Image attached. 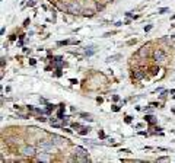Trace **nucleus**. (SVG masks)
I'll use <instances>...</instances> for the list:
<instances>
[{
	"label": "nucleus",
	"mask_w": 175,
	"mask_h": 163,
	"mask_svg": "<svg viewBox=\"0 0 175 163\" xmlns=\"http://www.w3.org/2000/svg\"><path fill=\"white\" fill-rule=\"evenodd\" d=\"M152 58L156 64H163L166 61V53L160 48H156L153 53H152Z\"/></svg>",
	"instance_id": "1"
},
{
	"label": "nucleus",
	"mask_w": 175,
	"mask_h": 163,
	"mask_svg": "<svg viewBox=\"0 0 175 163\" xmlns=\"http://www.w3.org/2000/svg\"><path fill=\"white\" fill-rule=\"evenodd\" d=\"M144 77H146V70H144V69L134 67V69L131 70V79H133V80L140 82V80H143Z\"/></svg>",
	"instance_id": "2"
},
{
	"label": "nucleus",
	"mask_w": 175,
	"mask_h": 163,
	"mask_svg": "<svg viewBox=\"0 0 175 163\" xmlns=\"http://www.w3.org/2000/svg\"><path fill=\"white\" fill-rule=\"evenodd\" d=\"M80 3L76 2V0H72V2L67 3V13H72V15H79L80 13Z\"/></svg>",
	"instance_id": "3"
},
{
	"label": "nucleus",
	"mask_w": 175,
	"mask_h": 163,
	"mask_svg": "<svg viewBox=\"0 0 175 163\" xmlns=\"http://www.w3.org/2000/svg\"><path fill=\"white\" fill-rule=\"evenodd\" d=\"M38 147H40L41 150H44V151H48V153L56 148L54 143L50 141V140H40V141H38Z\"/></svg>",
	"instance_id": "4"
},
{
	"label": "nucleus",
	"mask_w": 175,
	"mask_h": 163,
	"mask_svg": "<svg viewBox=\"0 0 175 163\" xmlns=\"http://www.w3.org/2000/svg\"><path fill=\"white\" fill-rule=\"evenodd\" d=\"M21 154L26 156V157H35L38 153H37V147L34 146H24L21 148Z\"/></svg>",
	"instance_id": "5"
},
{
	"label": "nucleus",
	"mask_w": 175,
	"mask_h": 163,
	"mask_svg": "<svg viewBox=\"0 0 175 163\" xmlns=\"http://www.w3.org/2000/svg\"><path fill=\"white\" fill-rule=\"evenodd\" d=\"M150 47H152V44H150V42H146L144 45H142V48H139L137 55H139L140 58H147L149 54H150Z\"/></svg>",
	"instance_id": "6"
},
{
	"label": "nucleus",
	"mask_w": 175,
	"mask_h": 163,
	"mask_svg": "<svg viewBox=\"0 0 175 163\" xmlns=\"http://www.w3.org/2000/svg\"><path fill=\"white\" fill-rule=\"evenodd\" d=\"M51 141L54 143L56 147H64V146L69 144V140H66V138H63V137H60V135H57V134H53V135H51Z\"/></svg>",
	"instance_id": "7"
},
{
	"label": "nucleus",
	"mask_w": 175,
	"mask_h": 163,
	"mask_svg": "<svg viewBox=\"0 0 175 163\" xmlns=\"http://www.w3.org/2000/svg\"><path fill=\"white\" fill-rule=\"evenodd\" d=\"M34 160H35V162H47V163H50V162H53V157H51V153L42 151V153L37 154V156L34 157Z\"/></svg>",
	"instance_id": "8"
},
{
	"label": "nucleus",
	"mask_w": 175,
	"mask_h": 163,
	"mask_svg": "<svg viewBox=\"0 0 175 163\" xmlns=\"http://www.w3.org/2000/svg\"><path fill=\"white\" fill-rule=\"evenodd\" d=\"M74 153H76V157H86V156H88V150H85V148L80 147V146H76V147H74Z\"/></svg>",
	"instance_id": "9"
},
{
	"label": "nucleus",
	"mask_w": 175,
	"mask_h": 163,
	"mask_svg": "<svg viewBox=\"0 0 175 163\" xmlns=\"http://www.w3.org/2000/svg\"><path fill=\"white\" fill-rule=\"evenodd\" d=\"M159 73V64L158 66H153V67H149V74L150 76H156Z\"/></svg>",
	"instance_id": "10"
},
{
	"label": "nucleus",
	"mask_w": 175,
	"mask_h": 163,
	"mask_svg": "<svg viewBox=\"0 0 175 163\" xmlns=\"http://www.w3.org/2000/svg\"><path fill=\"white\" fill-rule=\"evenodd\" d=\"M82 15H83L85 18H92V16L95 15V12H94L92 9H86V10H83V12H82Z\"/></svg>",
	"instance_id": "11"
},
{
	"label": "nucleus",
	"mask_w": 175,
	"mask_h": 163,
	"mask_svg": "<svg viewBox=\"0 0 175 163\" xmlns=\"http://www.w3.org/2000/svg\"><path fill=\"white\" fill-rule=\"evenodd\" d=\"M144 119H146V122H149L150 125H155V124H156V118H155L153 115H146Z\"/></svg>",
	"instance_id": "12"
},
{
	"label": "nucleus",
	"mask_w": 175,
	"mask_h": 163,
	"mask_svg": "<svg viewBox=\"0 0 175 163\" xmlns=\"http://www.w3.org/2000/svg\"><path fill=\"white\" fill-rule=\"evenodd\" d=\"M91 130H92L91 127H80V130H79L77 132H79L80 135H86V134H88V132H89Z\"/></svg>",
	"instance_id": "13"
},
{
	"label": "nucleus",
	"mask_w": 175,
	"mask_h": 163,
	"mask_svg": "<svg viewBox=\"0 0 175 163\" xmlns=\"http://www.w3.org/2000/svg\"><path fill=\"white\" fill-rule=\"evenodd\" d=\"M95 51H97V48H95V47H88V48L85 50V53H86V55H88V57L94 55V54H95Z\"/></svg>",
	"instance_id": "14"
},
{
	"label": "nucleus",
	"mask_w": 175,
	"mask_h": 163,
	"mask_svg": "<svg viewBox=\"0 0 175 163\" xmlns=\"http://www.w3.org/2000/svg\"><path fill=\"white\" fill-rule=\"evenodd\" d=\"M118 58H121V55H120V54H117V55H111V57H108L105 61H107V63H111V61H118Z\"/></svg>",
	"instance_id": "15"
},
{
	"label": "nucleus",
	"mask_w": 175,
	"mask_h": 163,
	"mask_svg": "<svg viewBox=\"0 0 175 163\" xmlns=\"http://www.w3.org/2000/svg\"><path fill=\"white\" fill-rule=\"evenodd\" d=\"M80 117H82L85 121H91V122L94 121V118H91V115H89V114H80Z\"/></svg>",
	"instance_id": "16"
},
{
	"label": "nucleus",
	"mask_w": 175,
	"mask_h": 163,
	"mask_svg": "<svg viewBox=\"0 0 175 163\" xmlns=\"http://www.w3.org/2000/svg\"><path fill=\"white\" fill-rule=\"evenodd\" d=\"M54 76H56V77H61V76H63L61 69H57V70H56V73H54Z\"/></svg>",
	"instance_id": "17"
},
{
	"label": "nucleus",
	"mask_w": 175,
	"mask_h": 163,
	"mask_svg": "<svg viewBox=\"0 0 175 163\" xmlns=\"http://www.w3.org/2000/svg\"><path fill=\"white\" fill-rule=\"evenodd\" d=\"M111 111H114V112H118V111H120V106H118V105H112V106H111Z\"/></svg>",
	"instance_id": "18"
},
{
	"label": "nucleus",
	"mask_w": 175,
	"mask_h": 163,
	"mask_svg": "<svg viewBox=\"0 0 175 163\" xmlns=\"http://www.w3.org/2000/svg\"><path fill=\"white\" fill-rule=\"evenodd\" d=\"M37 119H38L40 122H45V121H47V118H45V117H42V115H38V118H37Z\"/></svg>",
	"instance_id": "19"
},
{
	"label": "nucleus",
	"mask_w": 175,
	"mask_h": 163,
	"mask_svg": "<svg viewBox=\"0 0 175 163\" xmlns=\"http://www.w3.org/2000/svg\"><path fill=\"white\" fill-rule=\"evenodd\" d=\"M47 109L51 112V111H54V109H56V106H54V105H51V103H48V105H47Z\"/></svg>",
	"instance_id": "20"
},
{
	"label": "nucleus",
	"mask_w": 175,
	"mask_h": 163,
	"mask_svg": "<svg viewBox=\"0 0 175 163\" xmlns=\"http://www.w3.org/2000/svg\"><path fill=\"white\" fill-rule=\"evenodd\" d=\"M97 9H98V10H102V9H104V5H101L99 2H97Z\"/></svg>",
	"instance_id": "21"
},
{
	"label": "nucleus",
	"mask_w": 175,
	"mask_h": 163,
	"mask_svg": "<svg viewBox=\"0 0 175 163\" xmlns=\"http://www.w3.org/2000/svg\"><path fill=\"white\" fill-rule=\"evenodd\" d=\"M168 10H169L168 8H162V9H159V10H158V13H165V12H168Z\"/></svg>",
	"instance_id": "22"
},
{
	"label": "nucleus",
	"mask_w": 175,
	"mask_h": 163,
	"mask_svg": "<svg viewBox=\"0 0 175 163\" xmlns=\"http://www.w3.org/2000/svg\"><path fill=\"white\" fill-rule=\"evenodd\" d=\"M26 6H35V2H34V0H28V3H26Z\"/></svg>",
	"instance_id": "23"
},
{
	"label": "nucleus",
	"mask_w": 175,
	"mask_h": 163,
	"mask_svg": "<svg viewBox=\"0 0 175 163\" xmlns=\"http://www.w3.org/2000/svg\"><path fill=\"white\" fill-rule=\"evenodd\" d=\"M152 28H153V25H147V26H144V32H149Z\"/></svg>",
	"instance_id": "24"
},
{
	"label": "nucleus",
	"mask_w": 175,
	"mask_h": 163,
	"mask_svg": "<svg viewBox=\"0 0 175 163\" xmlns=\"http://www.w3.org/2000/svg\"><path fill=\"white\" fill-rule=\"evenodd\" d=\"M18 117H21V118H24V119H28V118H29V115H25V114H18Z\"/></svg>",
	"instance_id": "25"
},
{
	"label": "nucleus",
	"mask_w": 175,
	"mask_h": 163,
	"mask_svg": "<svg viewBox=\"0 0 175 163\" xmlns=\"http://www.w3.org/2000/svg\"><path fill=\"white\" fill-rule=\"evenodd\" d=\"M72 127H73V128H80V124H79V122H73Z\"/></svg>",
	"instance_id": "26"
},
{
	"label": "nucleus",
	"mask_w": 175,
	"mask_h": 163,
	"mask_svg": "<svg viewBox=\"0 0 175 163\" xmlns=\"http://www.w3.org/2000/svg\"><path fill=\"white\" fill-rule=\"evenodd\" d=\"M35 63H37L35 58H29V64H31V66H35Z\"/></svg>",
	"instance_id": "27"
},
{
	"label": "nucleus",
	"mask_w": 175,
	"mask_h": 163,
	"mask_svg": "<svg viewBox=\"0 0 175 163\" xmlns=\"http://www.w3.org/2000/svg\"><path fill=\"white\" fill-rule=\"evenodd\" d=\"M124 121H126V122H127V124H130V122H131V117H128V115H127V117H126V119H124Z\"/></svg>",
	"instance_id": "28"
},
{
	"label": "nucleus",
	"mask_w": 175,
	"mask_h": 163,
	"mask_svg": "<svg viewBox=\"0 0 175 163\" xmlns=\"http://www.w3.org/2000/svg\"><path fill=\"white\" fill-rule=\"evenodd\" d=\"M166 95H168V90H163V92H162V95H160V98H165Z\"/></svg>",
	"instance_id": "29"
},
{
	"label": "nucleus",
	"mask_w": 175,
	"mask_h": 163,
	"mask_svg": "<svg viewBox=\"0 0 175 163\" xmlns=\"http://www.w3.org/2000/svg\"><path fill=\"white\" fill-rule=\"evenodd\" d=\"M112 99H114V102H117V101L120 99V96H118V95H114V96H112Z\"/></svg>",
	"instance_id": "30"
},
{
	"label": "nucleus",
	"mask_w": 175,
	"mask_h": 163,
	"mask_svg": "<svg viewBox=\"0 0 175 163\" xmlns=\"http://www.w3.org/2000/svg\"><path fill=\"white\" fill-rule=\"evenodd\" d=\"M99 137H101V138H105V132H104V131H99Z\"/></svg>",
	"instance_id": "31"
},
{
	"label": "nucleus",
	"mask_w": 175,
	"mask_h": 163,
	"mask_svg": "<svg viewBox=\"0 0 175 163\" xmlns=\"http://www.w3.org/2000/svg\"><path fill=\"white\" fill-rule=\"evenodd\" d=\"M28 24H29V19H25L24 21V26H28Z\"/></svg>",
	"instance_id": "32"
},
{
	"label": "nucleus",
	"mask_w": 175,
	"mask_h": 163,
	"mask_svg": "<svg viewBox=\"0 0 175 163\" xmlns=\"http://www.w3.org/2000/svg\"><path fill=\"white\" fill-rule=\"evenodd\" d=\"M15 40H16V35H15V34H13V35H10V41H15Z\"/></svg>",
	"instance_id": "33"
},
{
	"label": "nucleus",
	"mask_w": 175,
	"mask_h": 163,
	"mask_svg": "<svg viewBox=\"0 0 175 163\" xmlns=\"http://www.w3.org/2000/svg\"><path fill=\"white\" fill-rule=\"evenodd\" d=\"M102 101H104L102 98H97V102H98V103H102Z\"/></svg>",
	"instance_id": "34"
},
{
	"label": "nucleus",
	"mask_w": 175,
	"mask_h": 163,
	"mask_svg": "<svg viewBox=\"0 0 175 163\" xmlns=\"http://www.w3.org/2000/svg\"><path fill=\"white\" fill-rule=\"evenodd\" d=\"M171 19H175V13H174V15H172V18H171Z\"/></svg>",
	"instance_id": "35"
}]
</instances>
